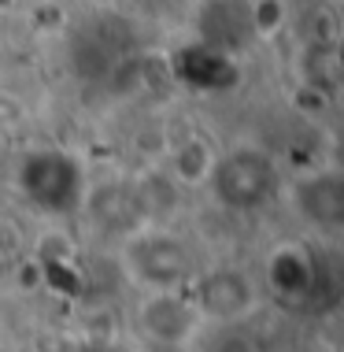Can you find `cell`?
<instances>
[{"label": "cell", "instance_id": "6da1fadb", "mask_svg": "<svg viewBox=\"0 0 344 352\" xmlns=\"http://www.w3.org/2000/svg\"><path fill=\"white\" fill-rule=\"evenodd\" d=\"M23 189L34 197V204L49 208V212H67L82 197V175L60 152H41V156L26 160Z\"/></svg>", "mask_w": 344, "mask_h": 352}, {"label": "cell", "instance_id": "7a4b0ae2", "mask_svg": "<svg viewBox=\"0 0 344 352\" xmlns=\"http://www.w3.org/2000/svg\"><path fill=\"white\" fill-rule=\"evenodd\" d=\"M130 271L152 293H170L185 282L189 263H185V252L167 237H141L130 249Z\"/></svg>", "mask_w": 344, "mask_h": 352}, {"label": "cell", "instance_id": "3957f363", "mask_svg": "<svg viewBox=\"0 0 344 352\" xmlns=\"http://www.w3.org/2000/svg\"><path fill=\"white\" fill-rule=\"evenodd\" d=\"M196 308L193 300H185L178 289L170 293H152V297L141 304V327L152 341L159 345H181L189 334L196 330Z\"/></svg>", "mask_w": 344, "mask_h": 352}, {"label": "cell", "instance_id": "277c9868", "mask_svg": "<svg viewBox=\"0 0 344 352\" xmlns=\"http://www.w3.org/2000/svg\"><path fill=\"white\" fill-rule=\"evenodd\" d=\"M218 175V197L226 204L248 208V204H260L271 189V164L263 156H233L229 164L215 167Z\"/></svg>", "mask_w": 344, "mask_h": 352}, {"label": "cell", "instance_id": "5b68a950", "mask_svg": "<svg viewBox=\"0 0 344 352\" xmlns=\"http://www.w3.org/2000/svg\"><path fill=\"white\" fill-rule=\"evenodd\" d=\"M193 308L196 316L204 311V316L211 319H241L248 308H252V289H248V282L241 278V274L233 271H218L211 274V278L200 282L196 297H193Z\"/></svg>", "mask_w": 344, "mask_h": 352}, {"label": "cell", "instance_id": "8992f818", "mask_svg": "<svg viewBox=\"0 0 344 352\" xmlns=\"http://www.w3.org/2000/svg\"><path fill=\"white\" fill-rule=\"evenodd\" d=\"M178 74L196 89H226L237 82V67L222 49L211 45H193L178 56Z\"/></svg>", "mask_w": 344, "mask_h": 352}, {"label": "cell", "instance_id": "52a82bcc", "mask_svg": "<svg viewBox=\"0 0 344 352\" xmlns=\"http://www.w3.org/2000/svg\"><path fill=\"white\" fill-rule=\"evenodd\" d=\"M311 274L314 271H311L308 256H300V252H278V256H274V263H271L274 289L289 293V297H300V293L311 289Z\"/></svg>", "mask_w": 344, "mask_h": 352}, {"label": "cell", "instance_id": "ba28073f", "mask_svg": "<svg viewBox=\"0 0 344 352\" xmlns=\"http://www.w3.org/2000/svg\"><path fill=\"white\" fill-rule=\"evenodd\" d=\"M178 175L185 178V182H200V178H207V170H215L211 156H207V148L200 145V141H189L185 148L178 152Z\"/></svg>", "mask_w": 344, "mask_h": 352}, {"label": "cell", "instance_id": "9c48e42d", "mask_svg": "<svg viewBox=\"0 0 344 352\" xmlns=\"http://www.w3.org/2000/svg\"><path fill=\"white\" fill-rule=\"evenodd\" d=\"M248 23H252V30H260V34H274L285 23V4L282 0H252Z\"/></svg>", "mask_w": 344, "mask_h": 352}]
</instances>
